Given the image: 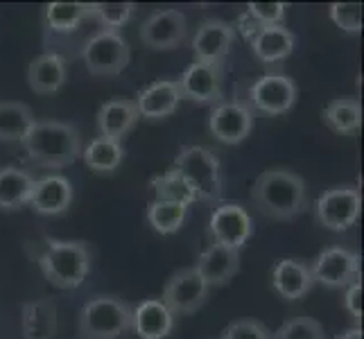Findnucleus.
Wrapping results in <instances>:
<instances>
[{"label": "nucleus", "instance_id": "obj_18", "mask_svg": "<svg viewBox=\"0 0 364 339\" xmlns=\"http://www.w3.org/2000/svg\"><path fill=\"white\" fill-rule=\"evenodd\" d=\"M272 285H274V290L287 301L304 298L312 290V285H315V279H312V271H310V262H304L299 258L279 260L272 269Z\"/></svg>", "mask_w": 364, "mask_h": 339}, {"label": "nucleus", "instance_id": "obj_33", "mask_svg": "<svg viewBox=\"0 0 364 339\" xmlns=\"http://www.w3.org/2000/svg\"><path fill=\"white\" fill-rule=\"evenodd\" d=\"M272 339H326V333L317 319L294 317L287 319L276 333H272Z\"/></svg>", "mask_w": 364, "mask_h": 339}, {"label": "nucleus", "instance_id": "obj_29", "mask_svg": "<svg viewBox=\"0 0 364 339\" xmlns=\"http://www.w3.org/2000/svg\"><path fill=\"white\" fill-rule=\"evenodd\" d=\"M86 18H93V3H50L46 7V25L53 32H73Z\"/></svg>", "mask_w": 364, "mask_h": 339}, {"label": "nucleus", "instance_id": "obj_10", "mask_svg": "<svg viewBox=\"0 0 364 339\" xmlns=\"http://www.w3.org/2000/svg\"><path fill=\"white\" fill-rule=\"evenodd\" d=\"M310 271L315 283H321L331 290H342V287L360 281V256L344 247L323 249L310 262Z\"/></svg>", "mask_w": 364, "mask_h": 339}, {"label": "nucleus", "instance_id": "obj_25", "mask_svg": "<svg viewBox=\"0 0 364 339\" xmlns=\"http://www.w3.org/2000/svg\"><path fill=\"white\" fill-rule=\"evenodd\" d=\"M34 177L23 168L5 166L0 168V210H18L28 206L32 190H34Z\"/></svg>", "mask_w": 364, "mask_h": 339}, {"label": "nucleus", "instance_id": "obj_15", "mask_svg": "<svg viewBox=\"0 0 364 339\" xmlns=\"http://www.w3.org/2000/svg\"><path fill=\"white\" fill-rule=\"evenodd\" d=\"M235 41V28L227 21L206 18L199 23V28L193 36V53L195 61H206V64H222L224 57Z\"/></svg>", "mask_w": 364, "mask_h": 339}, {"label": "nucleus", "instance_id": "obj_14", "mask_svg": "<svg viewBox=\"0 0 364 339\" xmlns=\"http://www.w3.org/2000/svg\"><path fill=\"white\" fill-rule=\"evenodd\" d=\"M188 39V21L179 9H159L141 25V41L149 50H177Z\"/></svg>", "mask_w": 364, "mask_h": 339}, {"label": "nucleus", "instance_id": "obj_4", "mask_svg": "<svg viewBox=\"0 0 364 339\" xmlns=\"http://www.w3.org/2000/svg\"><path fill=\"white\" fill-rule=\"evenodd\" d=\"M170 170H174L179 177L186 179V183L197 195V202L218 204L222 199L224 193L222 163L210 147L183 145Z\"/></svg>", "mask_w": 364, "mask_h": 339}, {"label": "nucleus", "instance_id": "obj_16", "mask_svg": "<svg viewBox=\"0 0 364 339\" xmlns=\"http://www.w3.org/2000/svg\"><path fill=\"white\" fill-rule=\"evenodd\" d=\"M181 102L183 97L179 91V84L174 80H161L149 84L134 99L138 116L145 120H166L179 111Z\"/></svg>", "mask_w": 364, "mask_h": 339}, {"label": "nucleus", "instance_id": "obj_8", "mask_svg": "<svg viewBox=\"0 0 364 339\" xmlns=\"http://www.w3.org/2000/svg\"><path fill=\"white\" fill-rule=\"evenodd\" d=\"M210 287L206 285V281L197 274L195 267H186L174 271L166 287H163L161 301L174 317H186L193 315L199 308L206 303Z\"/></svg>", "mask_w": 364, "mask_h": 339}, {"label": "nucleus", "instance_id": "obj_13", "mask_svg": "<svg viewBox=\"0 0 364 339\" xmlns=\"http://www.w3.org/2000/svg\"><path fill=\"white\" fill-rule=\"evenodd\" d=\"M254 111L240 99H224L215 104L208 118V129L224 145H240L254 131Z\"/></svg>", "mask_w": 364, "mask_h": 339}, {"label": "nucleus", "instance_id": "obj_24", "mask_svg": "<svg viewBox=\"0 0 364 339\" xmlns=\"http://www.w3.org/2000/svg\"><path fill=\"white\" fill-rule=\"evenodd\" d=\"M23 339H53L57 333V306L53 298H36L23 306Z\"/></svg>", "mask_w": 364, "mask_h": 339}, {"label": "nucleus", "instance_id": "obj_9", "mask_svg": "<svg viewBox=\"0 0 364 339\" xmlns=\"http://www.w3.org/2000/svg\"><path fill=\"white\" fill-rule=\"evenodd\" d=\"M296 84L281 72H267L258 77L249 89V109L265 116H283L296 102Z\"/></svg>", "mask_w": 364, "mask_h": 339}, {"label": "nucleus", "instance_id": "obj_17", "mask_svg": "<svg viewBox=\"0 0 364 339\" xmlns=\"http://www.w3.org/2000/svg\"><path fill=\"white\" fill-rule=\"evenodd\" d=\"M73 204V183L61 174H48L34 181L28 206L39 215H61Z\"/></svg>", "mask_w": 364, "mask_h": 339}, {"label": "nucleus", "instance_id": "obj_3", "mask_svg": "<svg viewBox=\"0 0 364 339\" xmlns=\"http://www.w3.org/2000/svg\"><path fill=\"white\" fill-rule=\"evenodd\" d=\"M36 260H39V267L48 283H53L59 290H77L89 279L93 267L91 249L80 240H53V237H48Z\"/></svg>", "mask_w": 364, "mask_h": 339}, {"label": "nucleus", "instance_id": "obj_31", "mask_svg": "<svg viewBox=\"0 0 364 339\" xmlns=\"http://www.w3.org/2000/svg\"><path fill=\"white\" fill-rule=\"evenodd\" d=\"M186 217H188V206L183 204L159 202V199H154V202L147 206V222L161 235L177 233L183 226Z\"/></svg>", "mask_w": 364, "mask_h": 339}, {"label": "nucleus", "instance_id": "obj_26", "mask_svg": "<svg viewBox=\"0 0 364 339\" xmlns=\"http://www.w3.org/2000/svg\"><path fill=\"white\" fill-rule=\"evenodd\" d=\"M82 158L86 168L97 174H114L124 161V147L120 141H111V138L97 136L82 149Z\"/></svg>", "mask_w": 364, "mask_h": 339}, {"label": "nucleus", "instance_id": "obj_35", "mask_svg": "<svg viewBox=\"0 0 364 339\" xmlns=\"http://www.w3.org/2000/svg\"><path fill=\"white\" fill-rule=\"evenodd\" d=\"M287 14V5L283 3H249L247 16L254 21L258 28L265 25H283Z\"/></svg>", "mask_w": 364, "mask_h": 339}, {"label": "nucleus", "instance_id": "obj_23", "mask_svg": "<svg viewBox=\"0 0 364 339\" xmlns=\"http://www.w3.org/2000/svg\"><path fill=\"white\" fill-rule=\"evenodd\" d=\"M68 80V64L57 53H43L28 66V84L34 93L53 95L64 89Z\"/></svg>", "mask_w": 364, "mask_h": 339}, {"label": "nucleus", "instance_id": "obj_11", "mask_svg": "<svg viewBox=\"0 0 364 339\" xmlns=\"http://www.w3.org/2000/svg\"><path fill=\"white\" fill-rule=\"evenodd\" d=\"M208 235L213 244L240 251L254 235V222L240 204H218L208 220Z\"/></svg>", "mask_w": 364, "mask_h": 339}, {"label": "nucleus", "instance_id": "obj_1", "mask_svg": "<svg viewBox=\"0 0 364 339\" xmlns=\"http://www.w3.org/2000/svg\"><path fill=\"white\" fill-rule=\"evenodd\" d=\"M251 204L260 215L269 220H294L310 206L306 181L287 168H269L260 172V177L254 181Z\"/></svg>", "mask_w": 364, "mask_h": 339}, {"label": "nucleus", "instance_id": "obj_36", "mask_svg": "<svg viewBox=\"0 0 364 339\" xmlns=\"http://www.w3.org/2000/svg\"><path fill=\"white\" fill-rule=\"evenodd\" d=\"M222 339H272V333L260 321L240 319L224 328Z\"/></svg>", "mask_w": 364, "mask_h": 339}, {"label": "nucleus", "instance_id": "obj_28", "mask_svg": "<svg viewBox=\"0 0 364 339\" xmlns=\"http://www.w3.org/2000/svg\"><path fill=\"white\" fill-rule=\"evenodd\" d=\"M34 122V113L28 104L0 102V143H21Z\"/></svg>", "mask_w": 364, "mask_h": 339}, {"label": "nucleus", "instance_id": "obj_12", "mask_svg": "<svg viewBox=\"0 0 364 339\" xmlns=\"http://www.w3.org/2000/svg\"><path fill=\"white\" fill-rule=\"evenodd\" d=\"M224 66L222 64H206V61H195L181 75L179 91L183 99H191L202 107H215L224 102Z\"/></svg>", "mask_w": 364, "mask_h": 339}, {"label": "nucleus", "instance_id": "obj_6", "mask_svg": "<svg viewBox=\"0 0 364 339\" xmlns=\"http://www.w3.org/2000/svg\"><path fill=\"white\" fill-rule=\"evenodd\" d=\"M84 66L91 75L100 77H116L124 72L132 59V48L127 39L114 30H100L95 32L82 48Z\"/></svg>", "mask_w": 364, "mask_h": 339}, {"label": "nucleus", "instance_id": "obj_21", "mask_svg": "<svg viewBox=\"0 0 364 339\" xmlns=\"http://www.w3.org/2000/svg\"><path fill=\"white\" fill-rule=\"evenodd\" d=\"M141 120L134 99L127 97H111L97 111V129L102 138L120 141L127 136Z\"/></svg>", "mask_w": 364, "mask_h": 339}, {"label": "nucleus", "instance_id": "obj_34", "mask_svg": "<svg viewBox=\"0 0 364 339\" xmlns=\"http://www.w3.org/2000/svg\"><path fill=\"white\" fill-rule=\"evenodd\" d=\"M328 16L342 32H348V34L362 32V5L360 3H333L328 7Z\"/></svg>", "mask_w": 364, "mask_h": 339}, {"label": "nucleus", "instance_id": "obj_37", "mask_svg": "<svg viewBox=\"0 0 364 339\" xmlns=\"http://www.w3.org/2000/svg\"><path fill=\"white\" fill-rule=\"evenodd\" d=\"M344 308L348 310V315L353 317L358 323L362 321V281H355L346 287Z\"/></svg>", "mask_w": 364, "mask_h": 339}, {"label": "nucleus", "instance_id": "obj_7", "mask_svg": "<svg viewBox=\"0 0 364 339\" xmlns=\"http://www.w3.org/2000/svg\"><path fill=\"white\" fill-rule=\"evenodd\" d=\"M362 212V193L358 185H335L319 195L315 215L328 231H346L355 226Z\"/></svg>", "mask_w": 364, "mask_h": 339}, {"label": "nucleus", "instance_id": "obj_20", "mask_svg": "<svg viewBox=\"0 0 364 339\" xmlns=\"http://www.w3.org/2000/svg\"><path fill=\"white\" fill-rule=\"evenodd\" d=\"M195 269L206 281L208 287L227 285L237 274V269H240V251L222 244H208L199 254Z\"/></svg>", "mask_w": 364, "mask_h": 339}, {"label": "nucleus", "instance_id": "obj_5", "mask_svg": "<svg viewBox=\"0 0 364 339\" xmlns=\"http://www.w3.org/2000/svg\"><path fill=\"white\" fill-rule=\"evenodd\" d=\"M77 330L82 339H118L132 330V306L114 294H97L84 303Z\"/></svg>", "mask_w": 364, "mask_h": 339}, {"label": "nucleus", "instance_id": "obj_32", "mask_svg": "<svg viewBox=\"0 0 364 339\" xmlns=\"http://www.w3.org/2000/svg\"><path fill=\"white\" fill-rule=\"evenodd\" d=\"M134 11H136L134 3H93V18L105 30H114V32H118L124 23H129Z\"/></svg>", "mask_w": 364, "mask_h": 339}, {"label": "nucleus", "instance_id": "obj_2", "mask_svg": "<svg viewBox=\"0 0 364 339\" xmlns=\"http://www.w3.org/2000/svg\"><path fill=\"white\" fill-rule=\"evenodd\" d=\"M36 168L64 170L82 158V134L77 127L57 120H36L21 141Z\"/></svg>", "mask_w": 364, "mask_h": 339}, {"label": "nucleus", "instance_id": "obj_19", "mask_svg": "<svg viewBox=\"0 0 364 339\" xmlns=\"http://www.w3.org/2000/svg\"><path fill=\"white\" fill-rule=\"evenodd\" d=\"M174 319L161 298H145L132 308V330L141 339H166L174 330Z\"/></svg>", "mask_w": 364, "mask_h": 339}, {"label": "nucleus", "instance_id": "obj_27", "mask_svg": "<svg viewBox=\"0 0 364 339\" xmlns=\"http://www.w3.org/2000/svg\"><path fill=\"white\" fill-rule=\"evenodd\" d=\"M321 118L331 131L350 136L362 127V104L355 97H337L323 109Z\"/></svg>", "mask_w": 364, "mask_h": 339}, {"label": "nucleus", "instance_id": "obj_22", "mask_svg": "<svg viewBox=\"0 0 364 339\" xmlns=\"http://www.w3.org/2000/svg\"><path fill=\"white\" fill-rule=\"evenodd\" d=\"M251 50L262 64H281L294 50V34L285 25H265L249 36Z\"/></svg>", "mask_w": 364, "mask_h": 339}, {"label": "nucleus", "instance_id": "obj_38", "mask_svg": "<svg viewBox=\"0 0 364 339\" xmlns=\"http://www.w3.org/2000/svg\"><path fill=\"white\" fill-rule=\"evenodd\" d=\"M337 339H362V328L360 325H353V328H348L342 335H337Z\"/></svg>", "mask_w": 364, "mask_h": 339}, {"label": "nucleus", "instance_id": "obj_30", "mask_svg": "<svg viewBox=\"0 0 364 339\" xmlns=\"http://www.w3.org/2000/svg\"><path fill=\"white\" fill-rule=\"evenodd\" d=\"M149 190L154 193V199H159V202H174L183 206H191L197 202V195L193 193V188L174 170H168L166 174H161V177H154L149 181Z\"/></svg>", "mask_w": 364, "mask_h": 339}]
</instances>
